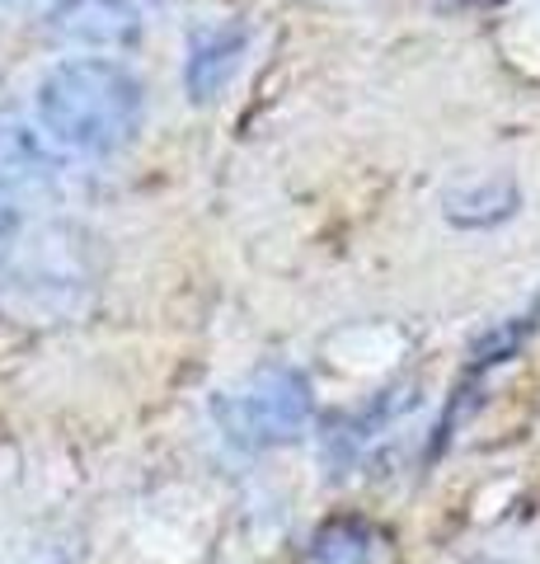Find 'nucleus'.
<instances>
[{
  "mask_svg": "<svg viewBox=\"0 0 540 564\" xmlns=\"http://www.w3.org/2000/svg\"><path fill=\"white\" fill-rule=\"evenodd\" d=\"M38 122L62 151L76 155H113L142 128L146 90L128 66L109 57L57 62L38 80Z\"/></svg>",
  "mask_w": 540,
  "mask_h": 564,
  "instance_id": "1",
  "label": "nucleus"
},
{
  "mask_svg": "<svg viewBox=\"0 0 540 564\" xmlns=\"http://www.w3.org/2000/svg\"><path fill=\"white\" fill-rule=\"evenodd\" d=\"M212 414L225 443H235L240 452H268L306 437L310 419H316V391H310L306 372H296L287 362H268L240 386H231Z\"/></svg>",
  "mask_w": 540,
  "mask_h": 564,
  "instance_id": "2",
  "label": "nucleus"
},
{
  "mask_svg": "<svg viewBox=\"0 0 540 564\" xmlns=\"http://www.w3.org/2000/svg\"><path fill=\"white\" fill-rule=\"evenodd\" d=\"M43 24L57 43L99 47V52L136 47L146 33V20H142V10H136V0H52Z\"/></svg>",
  "mask_w": 540,
  "mask_h": 564,
  "instance_id": "3",
  "label": "nucleus"
},
{
  "mask_svg": "<svg viewBox=\"0 0 540 564\" xmlns=\"http://www.w3.org/2000/svg\"><path fill=\"white\" fill-rule=\"evenodd\" d=\"M250 52V29L245 24H202L194 29V39H188V62H184V85L194 104H212L221 99V90L235 80L240 62H245Z\"/></svg>",
  "mask_w": 540,
  "mask_h": 564,
  "instance_id": "4",
  "label": "nucleus"
},
{
  "mask_svg": "<svg viewBox=\"0 0 540 564\" xmlns=\"http://www.w3.org/2000/svg\"><path fill=\"white\" fill-rule=\"evenodd\" d=\"M306 564H399V551L381 522L339 513L316 527V536L306 545Z\"/></svg>",
  "mask_w": 540,
  "mask_h": 564,
  "instance_id": "5",
  "label": "nucleus"
},
{
  "mask_svg": "<svg viewBox=\"0 0 540 564\" xmlns=\"http://www.w3.org/2000/svg\"><path fill=\"white\" fill-rule=\"evenodd\" d=\"M521 203V193L513 180H484V184H465L451 188L442 198V212L451 226H465V231H480V226H498L508 221Z\"/></svg>",
  "mask_w": 540,
  "mask_h": 564,
  "instance_id": "6",
  "label": "nucleus"
},
{
  "mask_svg": "<svg viewBox=\"0 0 540 564\" xmlns=\"http://www.w3.org/2000/svg\"><path fill=\"white\" fill-rule=\"evenodd\" d=\"M536 325H540V306L527 311V315H513V321H503L494 334H484V339L475 344V352H470V372H484V367H498V362L517 358V348L531 339Z\"/></svg>",
  "mask_w": 540,
  "mask_h": 564,
  "instance_id": "7",
  "label": "nucleus"
},
{
  "mask_svg": "<svg viewBox=\"0 0 540 564\" xmlns=\"http://www.w3.org/2000/svg\"><path fill=\"white\" fill-rule=\"evenodd\" d=\"M14 226H20V212H14V203H10V193L0 188V250L10 245V236H14Z\"/></svg>",
  "mask_w": 540,
  "mask_h": 564,
  "instance_id": "8",
  "label": "nucleus"
}]
</instances>
